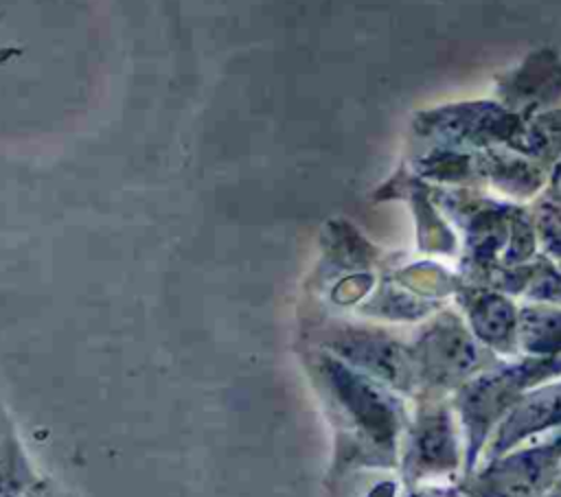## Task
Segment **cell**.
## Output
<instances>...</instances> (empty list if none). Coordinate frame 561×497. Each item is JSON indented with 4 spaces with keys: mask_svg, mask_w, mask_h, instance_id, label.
I'll return each instance as SVG.
<instances>
[{
    "mask_svg": "<svg viewBox=\"0 0 561 497\" xmlns=\"http://www.w3.org/2000/svg\"><path fill=\"white\" fill-rule=\"evenodd\" d=\"M337 355L359 366L368 374L388 381L397 388H405L412 381L414 366L408 352L388 337L375 333H344L333 342Z\"/></svg>",
    "mask_w": 561,
    "mask_h": 497,
    "instance_id": "obj_4",
    "label": "cell"
},
{
    "mask_svg": "<svg viewBox=\"0 0 561 497\" xmlns=\"http://www.w3.org/2000/svg\"><path fill=\"white\" fill-rule=\"evenodd\" d=\"M473 326L480 337L489 342H502L513 331V311L500 298H486L473 311Z\"/></svg>",
    "mask_w": 561,
    "mask_h": 497,
    "instance_id": "obj_9",
    "label": "cell"
},
{
    "mask_svg": "<svg viewBox=\"0 0 561 497\" xmlns=\"http://www.w3.org/2000/svg\"><path fill=\"white\" fill-rule=\"evenodd\" d=\"M561 423V383L526 394L513 403L506 418L497 427L493 453H502L530 434Z\"/></svg>",
    "mask_w": 561,
    "mask_h": 497,
    "instance_id": "obj_6",
    "label": "cell"
},
{
    "mask_svg": "<svg viewBox=\"0 0 561 497\" xmlns=\"http://www.w3.org/2000/svg\"><path fill=\"white\" fill-rule=\"evenodd\" d=\"M421 363L430 379L438 383H454L478 368L480 352L460 326L447 324L434 328L425 337Z\"/></svg>",
    "mask_w": 561,
    "mask_h": 497,
    "instance_id": "obj_5",
    "label": "cell"
},
{
    "mask_svg": "<svg viewBox=\"0 0 561 497\" xmlns=\"http://www.w3.org/2000/svg\"><path fill=\"white\" fill-rule=\"evenodd\" d=\"M552 495H554V497H561V479H559V482H557V486H554V490H552Z\"/></svg>",
    "mask_w": 561,
    "mask_h": 497,
    "instance_id": "obj_11",
    "label": "cell"
},
{
    "mask_svg": "<svg viewBox=\"0 0 561 497\" xmlns=\"http://www.w3.org/2000/svg\"><path fill=\"white\" fill-rule=\"evenodd\" d=\"M548 370H557V366H546L543 361H533L524 366H515L508 370H502L497 374H484L473 381H469L460 396L458 405L462 412V420L469 429V447L471 458L478 451V444L482 442L489 427L519 398V390L528 385L535 379H541Z\"/></svg>",
    "mask_w": 561,
    "mask_h": 497,
    "instance_id": "obj_1",
    "label": "cell"
},
{
    "mask_svg": "<svg viewBox=\"0 0 561 497\" xmlns=\"http://www.w3.org/2000/svg\"><path fill=\"white\" fill-rule=\"evenodd\" d=\"M28 471L20 460L13 436L0 425V497H18L24 488Z\"/></svg>",
    "mask_w": 561,
    "mask_h": 497,
    "instance_id": "obj_10",
    "label": "cell"
},
{
    "mask_svg": "<svg viewBox=\"0 0 561 497\" xmlns=\"http://www.w3.org/2000/svg\"><path fill=\"white\" fill-rule=\"evenodd\" d=\"M416 460L425 469H447L456 462V442L449 418L445 414H430L419 423Z\"/></svg>",
    "mask_w": 561,
    "mask_h": 497,
    "instance_id": "obj_7",
    "label": "cell"
},
{
    "mask_svg": "<svg viewBox=\"0 0 561 497\" xmlns=\"http://www.w3.org/2000/svg\"><path fill=\"white\" fill-rule=\"evenodd\" d=\"M324 368L333 390L357 427L370 436L373 442L388 447L397 431V414L390 398L381 394L368 379L355 374L337 361H329Z\"/></svg>",
    "mask_w": 561,
    "mask_h": 497,
    "instance_id": "obj_2",
    "label": "cell"
},
{
    "mask_svg": "<svg viewBox=\"0 0 561 497\" xmlns=\"http://www.w3.org/2000/svg\"><path fill=\"white\" fill-rule=\"evenodd\" d=\"M522 339L535 352L561 350V313H526Z\"/></svg>",
    "mask_w": 561,
    "mask_h": 497,
    "instance_id": "obj_8",
    "label": "cell"
},
{
    "mask_svg": "<svg viewBox=\"0 0 561 497\" xmlns=\"http://www.w3.org/2000/svg\"><path fill=\"white\" fill-rule=\"evenodd\" d=\"M559 460L561 438L552 444L519 451L480 477L482 493L489 497H537L552 477Z\"/></svg>",
    "mask_w": 561,
    "mask_h": 497,
    "instance_id": "obj_3",
    "label": "cell"
}]
</instances>
